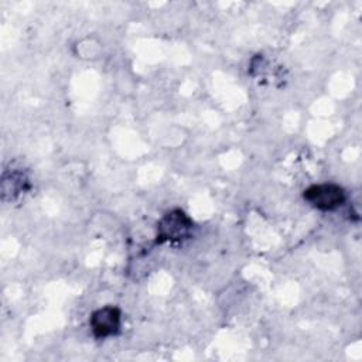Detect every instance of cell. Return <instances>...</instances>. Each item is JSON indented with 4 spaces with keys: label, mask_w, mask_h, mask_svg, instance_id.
<instances>
[{
    "label": "cell",
    "mask_w": 362,
    "mask_h": 362,
    "mask_svg": "<svg viewBox=\"0 0 362 362\" xmlns=\"http://www.w3.org/2000/svg\"><path fill=\"white\" fill-rule=\"evenodd\" d=\"M4 178H7V180H3V184H1L4 198L7 194H10L11 199H13V198L18 197L21 192H24L25 188L28 187L27 177L20 171H13L10 174H4Z\"/></svg>",
    "instance_id": "cell-5"
},
{
    "label": "cell",
    "mask_w": 362,
    "mask_h": 362,
    "mask_svg": "<svg viewBox=\"0 0 362 362\" xmlns=\"http://www.w3.org/2000/svg\"><path fill=\"white\" fill-rule=\"evenodd\" d=\"M304 199L315 209L332 211L344 204L345 191L342 187L331 182L314 184L304 191Z\"/></svg>",
    "instance_id": "cell-2"
},
{
    "label": "cell",
    "mask_w": 362,
    "mask_h": 362,
    "mask_svg": "<svg viewBox=\"0 0 362 362\" xmlns=\"http://www.w3.org/2000/svg\"><path fill=\"white\" fill-rule=\"evenodd\" d=\"M192 221L181 209L167 212L157 223V243L180 242L191 235Z\"/></svg>",
    "instance_id": "cell-1"
},
{
    "label": "cell",
    "mask_w": 362,
    "mask_h": 362,
    "mask_svg": "<svg viewBox=\"0 0 362 362\" xmlns=\"http://www.w3.org/2000/svg\"><path fill=\"white\" fill-rule=\"evenodd\" d=\"M75 57L81 59H98L102 54V44L95 37H85L75 42L74 45Z\"/></svg>",
    "instance_id": "cell-4"
},
{
    "label": "cell",
    "mask_w": 362,
    "mask_h": 362,
    "mask_svg": "<svg viewBox=\"0 0 362 362\" xmlns=\"http://www.w3.org/2000/svg\"><path fill=\"white\" fill-rule=\"evenodd\" d=\"M120 310L115 305H105L92 313L89 325L96 338L115 335L120 327Z\"/></svg>",
    "instance_id": "cell-3"
}]
</instances>
